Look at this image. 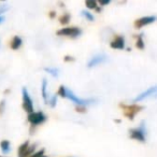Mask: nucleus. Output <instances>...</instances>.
Masks as SVG:
<instances>
[{
  "label": "nucleus",
  "mask_w": 157,
  "mask_h": 157,
  "mask_svg": "<svg viewBox=\"0 0 157 157\" xmlns=\"http://www.w3.org/2000/svg\"><path fill=\"white\" fill-rule=\"evenodd\" d=\"M5 107H6V101L2 100L0 102V114H2L3 111H5Z\"/></svg>",
  "instance_id": "5701e85b"
},
{
  "label": "nucleus",
  "mask_w": 157,
  "mask_h": 157,
  "mask_svg": "<svg viewBox=\"0 0 157 157\" xmlns=\"http://www.w3.org/2000/svg\"><path fill=\"white\" fill-rule=\"evenodd\" d=\"M7 6H1L0 7V12H5V11H7Z\"/></svg>",
  "instance_id": "bb28decb"
},
{
  "label": "nucleus",
  "mask_w": 157,
  "mask_h": 157,
  "mask_svg": "<svg viewBox=\"0 0 157 157\" xmlns=\"http://www.w3.org/2000/svg\"><path fill=\"white\" fill-rule=\"evenodd\" d=\"M3 21H5V17H3V16H0V23H2Z\"/></svg>",
  "instance_id": "cd10ccee"
},
{
  "label": "nucleus",
  "mask_w": 157,
  "mask_h": 157,
  "mask_svg": "<svg viewBox=\"0 0 157 157\" xmlns=\"http://www.w3.org/2000/svg\"><path fill=\"white\" fill-rule=\"evenodd\" d=\"M76 110L80 111V113H84V112H86V109H84V107H80V105L76 107Z\"/></svg>",
  "instance_id": "b1692460"
},
{
  "label": "nucleus",
  "mask_w": 157,
  "mask_h": 157,
  "mask_svg": "<svg viewBox=\"0 0 157 157\" xmlns=\"http://www.w3.org/2000/svg\"><path fill=\"white\" fill-rule=\"evenodd\" d=\"M41 94L42 97L44 99V102L48 103V80L46 78H43L42 80V84H41Z\"/></svg>",
  "instance_id": "9b49d317"
},
{
  "label": "nucleus",
  "mask_w": 157,
  "mask_h": 157,
  "mask_svg": "<svg viewBox=\"0 0 157 157\" xmlns=\"http://www.w3.org/2000/svg\"><path fill=\"white\" fill-rule=\"evenodd\" d=\"M105 60H107V55L97 54L90 59V61H88V63H87V67L88 68H94V67H96V66L100 65V63H105Z\"/></svg>",
  "instance_id": "1a4fd4ad"
},
{
  "label": "nucleus",
  "mask_w": 157,
  "mask_h": 157,
  "mask_svg": "<svg viewBox=\"0 0 157 157\" xmlns=\"http://www.w3.org/2000/svg\"><path fill=\"white\" fill-rule=\"evenodd\" d=\"M57 35L63 36V37L78 38L82 33V29L78 27H63V28L57 30Z\"/></svg>",
  "instance_id": "20e7f679"
},
{
  "label": "nucleus",
  "mask_w": 157,
  "mask_h": 157,
  "mask_svg": "<svg viewBox=\"0 0 157 157\" xmlns=\"http://www.w3.org/2000/svg\"><path fill=\"white\" fill-rule=\"evenodd\" d=\"M65 60L66 61H72V60H74V58H73V57H70V56H66Z\"/></svg>",
  "instance_id": "a878e982"
},
{
  "label": "nucleus",
  "mask_w": 157,
  "mask_h": 157,
  "mask_svg": "<svg viewBox=\"0 0 157 157\" xmlns=\"http://www.w3.org/2000/svg\"><path fill=\"white\" fill-rule=\"evenodd\" d=\"M157 20V17L155 15H151V16H143V17H140L138 18L137 21L135 22V27L136 28H141L143 26H146L148 24H152L154 23L155 21Z\"/></svg>",
  "instance_id": "6e6552de"
},
{
  "label": "nucleus",
  "mask_w": 157,
  "mask_h": 157,
  "mask_svg": "<svg viewBox=\"0 0 157 157\" xmlns=\"http://www.w3.org/2000/svg\"><path fill=\"white\" fill-rule=\"evenodd\" d=\"M99 3H100L101 6L109 5V3H110V0H100V1H99Z\"/></svg>",
  "instance_id": "393cba45"
},
{
  "label": "nucleus",
  "mask_w": 157,
  "mask_h": 157,
  "mask_svg": "<svg viewBox=\"0 0 157 157\" xmlns=\"http://www.w3.org/2000/svg\"><path fill=\"white\" fill-rule=\"evenodd\" d=\"M81 14L84 16V17L86 18V20L90 21V22H93V21H94V15H93V14L90 13V12L85 11V10H84V11H82V12H81Z\"/></svg>",
  "instance_id": "6ab92c4d"
},
{
  "label": "nucleus",
  "mask_w": 157,
  "mask_h": 157,
  "mask_svg": "<svg viewBox=\"0 0 157 157\" xmlns=\"http://www.w3.org/2000/svg\"><path fill=\"white\" fill-rule=\"evenodd\" d=\"M46 120V116L43 112L39 111V112H33L31 114H28V122L30 123V125L33 127L38 126V125L44 123Z\"/></svg>",
  "instance_id": "423d86ee"
},
{
  "label": "nucleus",
  "mask_w": 157,
  "mask_h": 157,
  "mask_svg": "<svg viewBox=\"0 0 157 157\" xmlns=\"http://www.w3.org/2000/svg\"><path fill=\"white\" fill-rule=\"evenodd\" d=\"M66 93H67V88L65 87L63 85H60L59 86V88H58V96H60V97H63V98H66Z\"/></svg>",
  "instance_id": "aec40b11"
},
{
  "label": "nucleus",
  "mask_w": 157,
  "mask_h": 157,
  "mask_svg": "<svg viewBox=\"0 0 157 157\" xmlns=\"http://www.w3.org/2000/svg\"><path fill=\"white\" fill-rule=\"evenodd\" d=\"M136 46L139 50H143L144 48V41H143V35H138L137 36V42H136Z\"/></svg>",
  "instance_id": "dca6fc26"
},
{
  "label": "nucleus",
  "mask_w": 157,
  "mask_h": 157,
  "mask_svg": "<svg viewBox=\"0 0 157 157\" xmlns=\"http://www.w3.org/2000/svg\"><path fill=\"white\" fill-rule=\"evenodd\" d=\"M121 108L124 110V115L126 116V117H128L129 120H133L136 114H138L143 109V107H141V105H136V103L130 105H121Z\"/></svg>",
  "instance_id": "7ed1b4c3"
},
{
  "label": "nucleus",
  "mask_w": 157,
  "mask_h": 157,
  "mask_svg": "<svg viewBox=\"0 0 157 157\" xmlns=\"http://www.w3.org/2000/svg\"><path fill=\"white\" fill-rule=\"evenodd\" d=\"M110 46L114 50H123L125 48V38L123 36H115L110 43Z\"/></svg>",
  "instance_id": "9d476101"
},
{
  "label": "nucleus",
  "mask_w": 157,
  "mask_h": 157,
  "mask_svg": "<svg viewBox=\"0 0 157 157\" xmlns=\"http://www.w3.org/2000/svg\"><path fill=\"white\" fill-rule=\"evenodd\" d=\"M29 157H48L46 155H44V148H42V150H40V151H38L37 153H33L31 156H29Z\"/></svg>",
  "instance_id": "4be33fe9"
},
{
  "label": "nucleus",
  "mask_w": 157,
  "mask_h": 157,
  "mask_svg": "<svg viewBox=\"0 0 157 157\" xmlns=\"http://www.w3.org/2000/svg\"><path fill=\"white\" fill-rule=\"evenodd\" d=\"M22 95H23V109L28 114L33 113V102L31 100L30 96H29L28 90H27L26 87H23Z\"/></svg>",
  "instance_id": "39448f33"
},
{
  "label": "nucleus",
  "mask_w": 157,
  "mask_h": 157,
  "mask_svg": "<svg viewBox=\"0 0 157 157\" xmlns=\"http://www.w3.org/2000/svg\"><path fill=\"white\" fill-rule=\"evenodd\" d=\"M44 70H45L48 73H50L51 75L53 76H58V73H59V70L57 69V68H44Z\"/></svg>",
  "instance_id": "a211bd4d"
},
{
  "label": "nucleus",
  "mask_w": 157,
  "mask_h": 157,
  "mask_svg": "<svg viewBox=\"0 0 157 157\" xmlns=\"http://www.w3.org/2000/svg\"><path fill=\"white\" fill-rule=\"evenodd\" d=\"M59 22H60V24H63V25H67L68 23L70 22V14L65 13L63 15H61L60 17H59Z\"/></svg>",
  "instance_id": "f3484780"
},
{
  "label": "nucleus",
  "mask_w": 157,
  "mask_h": 157,
  "mask_svg": "<svg viewBox=\"0 0 157 157\" xmlns=\"http://www.w3.org/2000/svg\"><path fill=\"white\" fill-rule=\"evenodd\" d=\"M57 103V96L56 95H53V96H51L50 98H48V105H51V107H55Z\"/></svg>",
  "instance_id": "412c9836"
},
{
  "label": "nucleus",
  "mask_w": 157,
  "mask_h": 157,
  "mask_svg": "<svg viewBox=\"0 0 157 157\" xmlns=\"http://www.w3.org/2000/svg\"><path fill=\"white\" fill-rule=\"evenodd\" d=\"M146 125L145 122H142L137 128H132L129 130V136L131 139L140 142H145L146 140Z\"/></svg>",
  "instance_id": "f257e3e1"
},
{
  "label": "nucleus",
  "mask_w": 157,
  "mask_h": 157,
  "mask_svg": "<svg viewBox=\"0 0 157 157\" xmlns=\"http://www.w3.org/2000/svg\"><path fill=\"white\" fill-rule=\"evenodd\" d=\"M29 148V142L26 141L18 147V157H25V154Z\"/></svg>",
  "instance_id": "ddd939ff"
},
{
  "label": "nucleus",
  "mask_w": 157,
  "mask_h": 157,
  "mask_svg": "<svg viewBox=\"0 0 157 157\" xmlns=\"http://www.w3.org/2000/svg\"><path fill=\"white\" fill-rule=\"evenodd\" d=\"M22 43H23V40H22V38L21 37H18V36H14L13 37V39H12V41H11V48L12 50H14V51H16V50H18V48L22 46Z\"/></svg>",
  "instance_id": "f8f14e48"
},
{
  "label": "nucleus",
  "mask_w": 157,
  "mask_h": 157,
  "mask_svg": "<svg viewBox=\"0 0 157 157\" xmlns=\"http://www.w3.org/2000/svg\"><path fill=\"white\" fill-rule=\"evenodd\" d=\"M66 98L70 99L72 102L75 103L76 105H80V107H85V105H92V103L95 102V99H93V98H87V99L78 98L72 90H68V88H67V93H66Z\"/></svg>",
  "instance_id": "f03ea898"
},
{
  "label": "nucleus",
  "mask_w": 157,
  "mask_h": 157,
  "mask_svg": "<svg viewBox=\"0 0 157 157\" xmlns=\"http://www.w3.org/2000/svg\"><path fill=\"white\" fill-rule=\"evenodd\" d=\"M85 6L88 8V9H95L97 12H100L101 9L97 6V2L95 1V0H87L85 2Z\"/></svg>",
  "instance_id": "2eb2a0df"
},
{
  "label": "nucleus",
  "mask_w": 157,
  "mask_h": 157,
  "mask_svg": "<svg viewBox=\"0 0 157 157\" xmlns=\"http://www.w3.org/2000/svg\"><path fill=\"white\" fill-rule=\"evenodd\" d=\"M0 147H1V151H2L3 154H8L11 150L10 147V142L8 140H2V141L0 142Z\"/></svg>",
  "instance_id": "4468645a"
},
{
  "label": "nucleus",
  "mask_w": 157,
  "mask_h": 157,
  "mask_svg": "<svg viewBox=\"0 0 157 157\" xmlns=\"http://www.w3.org/2000/svg\"><path fill=\"white\" fill-rule=\"evenodd\" d=\"M151 97H157V85L152 86V87L144 90L143 93L139 94L135 99H133V102H139V101L145 100V99L151 98Z\"/></svg>",
  "instance_id": "0eeeda50"
},
{
  "label": "nucleus",
  "mask_w": 157,
  "mask_h": 157,
  "mask_svg": "<svg viewBox=\"0 0 157 157\" xmlns=\"http://www.w3.org/2000/svg\"><path fill=\"white\" fill-rule=\"evenodd\" d=\"M55 15V12H52V13H50V16H54Z\"/></svg>",
  "instance_id": "c85d7f7f"
},
{
  "label": "nucleus",
  "mask_w": 157,
  "mask_h": 157,
  "mask_svg": "<svg viewBox=\"0 0 157 157\" xmlns=\"http://www.w3.org/2000/svg\"><path fill=\"white\" fill-rule=\"evenodd\" d=\"M0 157H2V156H0Z\"/></svg>",
  "instance_id": "c756f323"
}]
</instances>
